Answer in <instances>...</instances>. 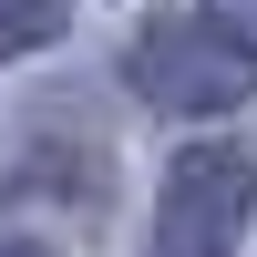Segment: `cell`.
Wrapping results in <instances>:
<instances>
[{"mask_svg":"<svg viewBox=\"0 0 257 257\" xmlns=\"http://www.w3.org/2000/svg\"><path fill=\"white\" fill-rule=\"evenodd\" d=\"M134 93L155 113H237L257 93V52L237 41V21H206V11H155L134 31Z\"/></svg>","mask_w":257,"mask_h":257,"instance_id":"6da1fadb","label":"cell"},{"mask_svg":"<svg viewBox=\"0 0 257 257\" xmlns=\"http://www.w3.org/2000/svg\"><path fill=\"white\" fill-rule=\"evenodd\" d=\"M257 206V155L247 144H185L165 165V206H155V257H237Z\"/></svg>","mask_w":257,"mask_h":257,"instance_id":"7a4b0ae2","label":"cell"},{"mask_svg":"<svg viewBox=\"0 0 257 257\" xmlns=\"http://www.w3.org/2000/svg\"><path fill=\"white\" fill-rule=\"evenodd\" d=\"M62 31V0H0V62H21L31 41Z\"/></svg>","mask_w":257,"mask_h":257,"instance_id":"3957f363","label":"cell"},{"mask_svg":"<svg viewBox=\"0 0 257 257\" xmlns=\"http://www.w3.org/2000/svg\"><path fill=\"white\" fill-rule=\"evenodd\" d=\"M0 257H52V247H41V237H0Z\"/></svg>","mask_w":257,"mask_h":257,"instance_id":"277c9868","label":"cell"},{"mask_svg":"<svg viewBox=\"0 0 257 257\" xmlns=\"http://www.w3.org/2000/svg\"><path fill=\"white\" fill-rule=\"evenodd\" d=\"M226 11H237V21H257V0H226Z\"/></svg>","mask_w":257,"mask_h":257,"instance_id":"5b68a950","label":"cell"}]
</instances>
